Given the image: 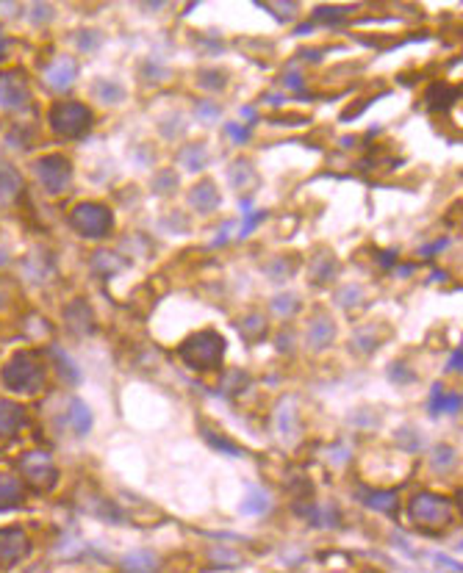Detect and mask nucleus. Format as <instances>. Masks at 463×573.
<instances>
[{"label": "nucleus", "instance_id": "obj_1", "mask_svg": "<svg viewBox=\"0 0 463 573\" xmlns=\"http://www.w3.org/2000/svg\"><path fill=\"white\" fill-rule=\"evenodd\" d=\"M228 341L217 330H200L183 338L178 347V357L192 372H219L225 363Z\"/></svg>", "mask_w": 463, "mask_h": 573}, {"label": "nucleus", "instance_id": "obj_2", "mask_svg": "<svg viewBox=\"0 0 463 573\" xmlns=\"http://www.w3.org/2000/svg\"><path fill=\"white\" fill-rule=\"evenodd\" d=\"M0 379L11 394H39L45 388V366L36 352H17L3 366Z\"/></svg>", "mask_w": 463, "mask_h": 573}, {"label": "nucleus", "instance_id": "obj_3", "mask_svg": "<svg viewBox=\"0 0 463 573\" xmlns=\"http://www.w3.org/2000/svg\"><path fill=\"white\" fill-rule=\"evenodd\" d=\"M408 518H411V523L419 532H425V535H441V532L452 523L455 510H452V504L444 496L419 493V496H413L411 504H408Z\"/></svg>", "mask_w": 463, "mask_h": 573}, {"label": "nucleus", "instance_id": "obj_4", "mask_svg": "<svg viewBox=\"0 0 463 573\" xmlns=\"http://www.w3.org/2000/svg\"><path fill=\"white\" fill-rule=\"evenodd\" d=\"M51 127L67 139H80L92 127V111L83 102H56L51 108Z\"/></svg>", "mask_w": 463, "mask_h": 573}, {"label": "nucleus", "instance_id": "obj_5", "mask_svg": "<svg viewBox=\"0 0 463 573\" xmlns=\"http://www.w3.org/2000/svg\"><path fill=\"white\" fill-rule=\"evenodd\" d=\"M70 224L76 227L80 236H86V238H103L114 227V216H111V211L105 205L80 202L70 214Z\"/></svg>", "mask_w": 463, "mask_h": 573}, {"label": "nucleus", "instance_id": "obj_6", "mask_svg": "<svg viewBox=\"0 0 463 573\" xmlns=\"http://www.w3.org/2000/svg\"><path fill=\"white\" fill-rule=\"evenodd\" d=\"M17 468H20V476L36 490H51L53 485L58 482V468H56L53 457L48 451H39V448L26 451L17 460Z\"/></svg>", "mask_w": 463, "mask_h": 573}, {"label": "nucleus", "instance_id": "obj_7", "mask_svg": "<svg viewBox=\"0 0 463 573\" xmlns=\"http://www.w3.org/2000/svg\"><path fill=\"white\" fill-rule=\"evenodd\" d=\"M33 172L39 177V183L51 191V194H61L67 186H70V177H73V167L64 155H45L33 164Z\"/></svg>", "mask_w": 463, "mask_h": 573}, {"label": "nucleus", "instance_id": "obj_8", "mask_svg": "<svg viewBox=\"0 0 463 573\" xmlns=\"http://www.w3.org/2000/svg\"><path fill=\"white\" fill-rule=\"evenodd\" d=\"M31 551V540L20 526H3L0 529V568H14L23 562Z\"/></svg>", "mask_w": 463, "mask_h": 573}, {"label": "nucleus", "instance_id": "obj_9", "mask_svg": "<svg viewBox=\"0 0 463 573\" xmlns=\"http://www.w3.org/2000/svg\"><path fill=\"white\" fill-rule=\"evenodd\" d=\"M31 98L28 78L20 70H6L0 73V108H23Z\"/></svg>", "mask_w": 463, "mask_h": 573}, {"label": "nucleus", "instance_id": "obj_10", "mask_svg": "<svg viewBox=\"0 0 463 573\" xmlns=\"http://www.w3.org/2000/svg\"><path fill=\"white\" fill-rule=\"evenodd\" d=\"M28 424V410L20 401L0 399V435H17Z\"/></svg>", "mask_w": 463, "mask_h": 573}, {"label": "nucleus", "instance_id": "obj_11", "mask_svg": "<svg viewBox=\"0 0 463 573\" xmlns=\"http://www.w3.org/2000/svg\"><path fill=\"white\" fill-rule=\"evenodd\" d=\"M64 324H67V330H70L73 335H89V332L95 330V319H92L89 305L80 302V299L70 302L67 310H64Z\"/></svg>", "mask_w": 463, "mask_h": 573}, {"label": "nucleus", "instance_id": "obj_12", "mask_svg": "<svg viewBox=\"0 0 463 573\" xmlns=\"http://www.w3.org/2000/svg\"><path fill=\"white\" fill-rule=\"evenodd\" d=\"M333 338H335V324L325 313H319V316L311 319L308 330H306V341L311 344V349L322 352V349H328L333 344Z\"/></svg>", "mask_w": 463, "mask_h": 573}, {"label": "nucleus", "instance_id": "obj_13", "mask_svg": "<svg viewBox=\"0 0 463 573\" xmlns=\"http://www.w3.org/2000/svg\"><path fill=\"white\" fill-rule=\"evenodd\" d=\"M76 75H78L76 58H70V56H58L51 67H48L45 78H48V83H51L53 89L64 92V89H70V86H73Z\"/></svg>", "mask_w": 463, "mask_h": 573}, {"label": "nucleus", "instance_id": "obj_14", "mask_svg": "<svg viewBox=\"0 0 463 573\" xmlns=\"http://www.w3.org/2000/svg\"><path fill=\"white\" fill-rule=\"evenodd\" d=\"M26 501V488L14 473H0V512H9Z\"/></svg>", "mask_w": 463, "mask_h": 573}, {"label": "nucleus", "instance_id": "obj_15", "mask_svg": "<svg viewBox=\"0 0 463 573\" xmlns=\"http://www.w3.org/2000/svg\"><path fill=\"white\" fill-rule=\"evenodd\" d=\"M275 429H278V435L286 438V441H294V438H297L300 424H297V404H294V399H283V401L278 404V410H275Z\"/></svg>", "mask_w": 463, "mask_h": 573}, {"label": "nucleus", "instance_id": "obj_16", "mask_svg": "<svg viewBox=\"0 0 463 573\" xmlns=\"http://www.w3.org/2000/svg\"><path fill=\"white\" fill-rule=\"evenodd\" d=\"M189 205H192L194 211H200V214H211L214 208H219V191H217V186H214L211 180L197 183V186L189 191Z\"/></svg>", "mask_w": 463, "mask_h": 573}, {"label": "nucleus", "instance_id": "obj_17", "mask_svg": "<svg viewBox=\"0 0 463 573\" xmlns=\"http://www.w3.org/2000/svg\"><path fill=\"white\" fill-rule=\"evenodd\" d=\"M67 421H70V429L76 432L78 438H83V435H89V429H92V410H89V404L83 401V399H70V407H67Z\"/></svg>", "mask_w": 463, "mask_h": 573}, {"label": "nucleus", "instance_id": "obj_18", "mask_svg": "<svg viewBox=\"0 0 463 573\" xmlns=\"http://www.w3.org/2000/svg\"><path fill=\"white\" fill-rule=\"evenodd\" d=\"M51 360L53 366H56V372H58V377L67 382V385H78L83 377H80V369H78V363L64 352V349L53 347L51 349Z\"/></svg>", "mask_w": 463, "mask_h": 573}, {"label": "nucleus", "instance_id": "obj_19", "mask_svg": "<svg viewBox=\"0 0 463 573\" xmlns=\"http://www.w3.org/2000/svg\"><path fill=\"white\" fill-rule=\"evenodd\" d=\"M23 191V177L14 167L0 164V202H11Z\"/></svg>", "mask_w": 463, "mask_h": 573}, {"label": "nucleus", "instance_id": "obj_20", "mask_svg": "<svg viewBox=\"0 0 463 573\" xmlns=\"http://www.w3.org/2000/svg\"><path fill=\"white\" fill-rule=\"evenodd\" d=\"M272 510V498L264 488H250L247 496L241 501V512L244 515H266Z\"/></svg>", "mask_w": 463, "mask_h": 573}, {"label": "nucleus", "instance_id": "obj_21", "mask_svg": "<svg viewBox=\"0 0 463 573\" xmlns=\"http://www.w3.org/2000/svg\"><path fill=\"white\" fill-rule=\"evenodd\" d=\"M455 100H458V89H452V86H447V83H436V86L427 89V105H430L433 114H436V111L438 114L447 111Z\"/></svg>", "mask_w": 463, "mask_h": 573}, {"label": "nucleus", "instance_id": "obj_22", "mask_svg": "<svg viewBox=\"0 0 463 573\" xmlns=\"http://www.w3.org/2000/svg\"><path fill=\"white\" fill-rule=\"evenodd\" d=\"M123 266H128V261H123L120 255H114V252H108V249H98L95 258H92V269L98 274H103V277L117 274Z\"/></svg>", "mask_w": 463, "mask_h": 573}, {"label": "nucleus", "instance_id": "obj_23", "mask_svg": "<svg viewBox=\"0 0 463 573\" xmlns=\"http://www.w3.org/2000/svg\"><path fill=\"white\" fill-rule=\"evenodd\" d=\"M363 504L369 510H378V512H394L397 510V493L394 490H375V493H366Z\"/></svg>", "mask_w": 463, "mask_h": 573}, {"label": "nucleus", "instance_id": "obj_24", "mask_svg": "<svg viewBox=\"0 0 463 573\" xmlns=\"http://www.w3.org/2000/svg\"><path fill=\"white\" fill-rule=\"evenodd\" d=\"M433 468L438 473H449L455 466H458V454H455V448L449 446V443H441V446L433 448Z\"/></svg>", "mask_w": 463, "mask_h": 573}, {"label": "nucleus", "instance_id": "obj_25", "mask_svg": "<svg viewBox=\"0 0 463 573\" xmlns=\"http://www.w3.org/2000/svg\"><path fill=\"white\" fill-rule=\"evenodd\" d=\"M180 161H183V167H186L189 172H200L208 164L206 147H203V144H189V147H183L180 149Z\"/></svg>", "mask_w": 463, "mask_h": 573}, {"label": "nucleus", "instance_id": "obj_26", "mask_svg": "<svg viewBox=\"0 0 463 573\" xmlns=\"http://www.w3.org/2000/svg\"><path fill=\"white\" fill-rule=\"evenodd\" d=\"M123 571H158V559L150 551H133L123 559Z\"/></svg>", "mask_w": 463, "mask_h": 573}, {"label": "nucleus", "instance_id": "obj_27", "mask_svg": "<svg viewBox=\"0 0 463 573\" xmlns=\"http://www.w3.org/2000/svg\"><path fill=\"white\" fill-rule=\"evenodd\" d=\"M239 330L247 341H261L264 332H266V319L261 313H247L241 322H239Z\"/></svg>", "mask_w": 463, "mask_h": 573}, {"label": "nucleus", "instance_id": "obj_28", "mask_svg": "<svg viewBox=\"0 0 463 573\" xmlns=\"http://www.w3.org/2000/svg\"><path fill=\"white\" fill-rule=\"evenodd\" d=\"M300 512H306L313 526H325V529L338 526V512H335L333 507H306Z\"/></svg>", "mask_w": 463, "mask_h": 573}, {"label": "nucleus", "instance_id": "obj_29", "mask_svg": "<svg viewBox=\"0 0 463 573\" xmlns=\"http://www.w3.org/2000/svg\"><path fill=\"white\" fill-rule=\"evenodd\" d=\"M308 272H311V280H313L316 285H322V283H325V280H331V277H333V272H335L333 258H331V255H325V252H319V255H316V261H313V266H311Z\"/></svg>", "mask_w": 463, "mask_h": 573}, {"label": "nucleus", "instance_id": "obj_30", "mask_svg": "<svg viewBox=\"0 0 463 573\" xmlns=\"http://www.w3.org/2000/svg\"><path fill=\"white\" fill-rule=\"evenodd\" d=\"M300 297L297 294H278V297L272 299V310H275V316H281V319H291L297 310H300Z\"/></svg>", "mask_w": 463, "mask_h": 573}, {"label": "nucleus", "instance_id": "obj_31", "mask_svg": "<svg viewBox=\"0 0 463 573\" xmlns=\"http://www.w3.org/2000/svg\"><path fill=\"white\" fill-rule=\"evenodd\" d=\"M231 183H233V189H247V186H253V183H256L253 167H250L247 161H236L231 167Z\"/></svg>", "mask_w": 463, "mask_h": 573}, {"label": "nucleus", "instance_id": "obj_32", "mask_svg": "<svg viewBox=\"0 0 463 573\" xmlns=\"http://www.w3.org/2000/svg\"><path fill=\"white\" fill-rule=\"evenodd\" d=\"M250 385V377L244 372H231L228 377H222V391L228 394V396H233V394H239L241 388H247Z\"/></svg>", "mask_w": 463, "mask_h": 573}, {"label": "nucleus", "instance_id": "obj_33", "mask_svg": "<svg viewBox=\"0 0 463 573\" xmlns=\"http://www.w3.org/2000/svg\"><path fill=\"white\" fill-rule=\"evenodd\" d=\"M203 435L208 438V443H211V446L219 448V451H225V454H236V457H241V454H244V448L236 446L233 441L222 438V435H217V432H208V429H203Z\"/></svg>", "mask_w": 463, "mask_h": 573}, {"label": "nucleus", "instance_id": "obj_34", "mask_svg": "<svg viewBox=\"0 0 463 573\" xmlns=\"http://www.w3.org/2000/svg\"><path fill=\"white\" fill-rule=\"evenodd\" d=\"M241 208H244V224H241L239 236H250V233L256 230V224H261V219H264L266 214H264V211L253 214V211H250V199H241Z\"/></svg>", "mask_w": 463, "mask_h": 573}, {"label": "nucleus", "instance_id": "obj_35", "mask_svg": "<svg viewBox=\"0 0 463 573\" xmlns=\"http://www.w3.org/2000/svg\"><path fill=\"white\" fill-rule=\"evenodd\" d=\"M194 108H197V111H194V117H197V120H203V122H217V120H219V114H222V108H219L217 102H211V100H200Z\"/></svg>", "mask_w": 463, "mask_h": 573}, {"label": "nucleus", "instance_id": "obj_36", "mask_svg": "<svg viewBox=\"0 0 463 573\" xmlns=\"http://www.w3.org/2000/svg\"><path fill=\"white\" fill-rule=\"evenodd\" d=\"M388 377L394 379V382H400V385H405V382H413L416 379V374L408 369V363H402V360H397V363H391L388 366Z\"/></svg>", "mask_w": 463, "mask_h": 573}, {"label": "nucleus", "instance_id": "obj_37", "mask_svg": "<svg viewBox=\"0 0 463 573\" xmlns=\"http://www.w3.org/2000/svg\"><path fill=\"white\" fill-rule=\"evenodd\" d=\"M344 17H347V9H331V6H325V9H316V11H313V20H325V25H338Z\"/></svg>", "mask_w": 463, "mask_h": 573}, {"label": "nucleus", "instance_id": "obj_38", "mask_svg": "<svg viewBox=\"0 0 463 573\" xmlns=\"http://www.w3.org/2000/svg\"><path fill=\"white\" fill-rule=\"evenodd\" d=\"M98 95H100V100H105V102H117V100L125 98V89H120L117 83L103 80V83H98Z\"/></svg>", "mask_w": 463, "mask_h": 573}, {"label": "nucleus", "instance_id": "obj_39", "mask_svg": "<svg viewBox=\"0 0 463 573\" xmlns=\"http://www.w3.org/2000/svg\"><path fill=\"white\" fill-rule=\"evenodd\" d=\"M153 189L155 191H161V194H170V191L178 189V177H175L172 172H161L153 180Z\"/></svg>", "mask_w": 463, "mask_h": 573}, {"label": "nucleus", "instance_id": "obj_40", "mask_svg": "<svg viewBox=\"0 0 463 573\" xmlns=\"http://www.w3.org/2000/svg\"><path fill=\"white\" fill-rule=\"evenodd\" d=\"M23 11L20 0H0V23H9V20H17Z\"/></svg>", "mask_w": 463, "mask_h": 573}, {"label": "nucleus", "instance_id": "obj_41", "mask_svg": "<svg viewBox=\"0 0 463 573\" xmlns=\"http://www.w3.org/2000/svg\"><path fill=\"white\" fill-rule=\"evenodd\" d=\"M225 133H228V139L236 142V144H247V142H250V127H244V125L228 122L225 125Z\"/></svg>", "mask_w": 463, "mask_h": 573}, {"label": "nucleus", "instance_id": "obj_42", "mask_svg": "<svg viewBox=\"0 0 463 573\" xmlns=\"http://www.w3.org/2000/svg\"><path fill=\"white\" fill-rule=\"evenodd\" d=\"M335 299H338V305H344V307L350 310V307H355L360 299H363V294H360V288L350 285L347 291H338V297H335Z\"/></svg>", "mask_w": 463, "mask_h": 573}, {"label": "nucleus", "instance_id": "obj_43", "mask_svg": "<svg viewBox=\"0 0 463 573\" xmlns=\"http://www.w3.org/2000/svg\"><path fill=\"white\" fill-rule=\"evenodd\" d=\"M31 17H33V23H51L53 17V9L45 3V0H33V9H31Z\"/></svg>", "mask_w": 463, "mask_h": 573}, {"label": "nucleus", "instance_id": "obj_44", "mask_svg": "<svg viewBox=\"0 0 463 573\" xmlns=\"http://www.w3.org/2000/svg\"><path fill=\"white\" fill-rule=\"evenodd\" d=\"M98 45H100V33H98V31H80V33H78V48L95 50Z\"/></svg>", "mask_w": 463, "mask_h": 573}, {"label": "nucleus", "instance_id": "obj_45", "mask_svg": "<svg viewBox=\"0 0 463 573\" xmlns=\"http://www.w3.org/2000/svg\"><path fill=\"white\" fill-rule=\"evenodd\" d=\"M458 413L461 410V394H447V396H441L438 401V413Z\"/></svg>", "mask_w": 463, "mask_h": 573}, {"label": "nucleus", "instance_id": "obj_46", "mask_svg": "<svg viewBox=\"0 0 463 573\" xmlns=\"http://www.w3.org/2000/svg\"><path fill=\"white\" fill-rule=\"evenodd\" d=\"M200 83L206 86V89H222L225 86V73H203L200 75Z\"/></svg>", "mask_w": 463, "mask_h": 573}, {"label": "nucleus", "instance_id": "obj_47", "mask_svg": "<svg viewBox=\"0 0 463 573\" xmlns=\"http://www.w3.org/2000/svg\"><path fill=\"white\" fill-rule=\"evenodd\" d=\"M433 565H436V568H449V571H461V562L447 559L444 554H436V557H433Z\"/></svg>", "mask_w": 463, "mask_h": 573}, {"label": "nucleus", "instance_id": "obj_48", "mask_svg": "<svg viewBox=\"0 0 463 573\" xmlns=\"http://www.w3.org/2000/svg\"><path fill=\"white\" fill-rule=\"evenodd\" d=\"M233 230H236V222H225V227H222V230H219V236H217V238H214V244H217V247H222V244H225V241H228V238H231V233ZM236 233H239V230H236Z\"/></svg>", "mask_w": 463, "mask_h": 573}, {"label": "nucleus", "instance_id": "obj_49", "mask_svg": "<svg viewBox=\"0 0 463 573\" xmlns=\"http://www.w3.org/2000/svg\"><path fill=\"white\" fill-rule=\"evenodd\" d=\"M447 244H449V241H447V238H441V241H436V244H430V247H422V249H419V252H422V255H436V252H441V249L447 247Z\"/></svg>", "mask_w": 463, "mask_h": 573}, {"label": "nucleus", "instance_id": "obj_50", "mask_svg": "<svg viewBox=\"0 0 463 573\" xmlns=\"http://www.w3.org/2000/svg\"><path fill=\"white\" fill-rule=\"evenodd\" d=\"M283 83L286 86H291V89H300V86H303V78H300L297 73H286Z\"/></svg>", "mask_w": 463, "mask_h": 573}, {"label": "nucleus", "instance_id": "obj_51", "mask_svg": "<svg viewBox=\"0 0 463 573\" xmlns=\"http://www.w3.org/2000/svg\"><path fill=\"white\" fill-rule=\"evenodd\" d=\"M461 349H458V352H452V357H449V366H447V369H449V372H461Z\"/></svg>", "mask_w": 463, "mask_h": 573}, {"label": "nucleus", "instance_id": "obj_52", "mask_svg": "<svg viewBox=\"0 0 463 573\" xmlns=\"http://www.w3.org/2000/svg\"><path fill=\"white\" fill-rule=\"evenodd\" d=\"M278 14H286V17H288V14H294V3L281 0V3H278Z\"/></svg>", "mask_w": 463, "mask_h": 573}, {"label": "nucleus", "instance_id": "obj_53", "mask_svg": "<svg viewBox=\"0 0 463 573\" xmlns=\"http://www.w3.org/2000/svg\"><path fill=\"white\" fill-rule=\"evenodd\" d=\"M394 258H397V252H383V255H380V263H383V269H391Z\"/></svg>", "mask_w": 463, "mask_h": 573}, {"label": "nucleus", "instance_id": "obj_54", "mask_svg": "<svg viewBox=\"0 0 463 573\" xmlns=\"http://www.w3.org/2000/svg\"><path fill=\"white\" fill-rule=\"evenodd\" d=\"M6 53H9V39L3 36V31H0V61L6 58Z\"/></svg>", "mask_w": 463, "mask_h": 573}, {"label": "nucleus", "instance_id": "obj_55", "mask_svg": "<svg viewBox=\"0 0 463 573\" xmlns=\"http://www.w3.org/2000/svg\"><path fill=\"white\" fill-rule=\"evenodd\" d=\"M241 117H244L247 122H256V111H253L250 105H247V108H241Z\"/></svg>", "mask_w": 463, "mask_h": 573}]
</instances>
